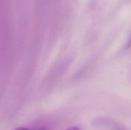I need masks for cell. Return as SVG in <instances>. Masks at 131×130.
Segmentation results:
<instances>
[{
  "instance_id": "cell-2",
  "label": "cell",
  "mask_w": 131,
  "mask_h": 130,
  "mask_svg": "<svg viewBox=\"0 0 131 130\" xmlns=\"http://www.w3.org/2000/svg\"><path fill=\"white\" fill-rule=\"evenodd\" d=\"M67 130H81L78 127H70V128H69Z\"/></svg>"
},
{
  "instance_id": "cell-3",
  "label": "cell",
  "mask_w": 131,
  "mask_h": 130,
  "mask_svg": "<svg viewBox=\"0 0 131 130\" xmlns=\"http://www.w3.org/2000/svg\"><path fill=\"white\" fill-rule=\"evenodd\" d=\"M130 46H131V36L130 37V39H129V42H128L127 45V47H130Z\"/></svg>"
},
{
  "instance_id": "cell-1",
  "label": "cell",
  "mask_w": 131,
  "mask_h": 130,
  "mask_svg": "<svg viewBox=\"0 0 131 130\" xmlns=\"http://www.w3.org/2000/svg\"><path fill=\"white\" fill-rule=\"evenodd\" d=\"M14 130H33V129H29L28 128H26V127H19L15 129ZM38 130H42V129H38Z\"/></svg>"
}]
</instances>
